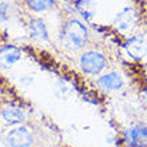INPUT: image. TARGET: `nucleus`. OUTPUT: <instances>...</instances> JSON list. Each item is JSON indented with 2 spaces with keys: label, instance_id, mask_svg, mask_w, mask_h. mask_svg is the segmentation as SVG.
<instances>
[{
  "label": "nucleus",
  "instance_id": "obj_1",
  "mask_svg": "<svg viewBox=\"0 0 147 147\" xmlns=\"http://www.w3.org/2000/svg\"><path fill=\"white\" fill-rule=\"evenodd\" d=\"M88 28L78 19H68L64 22L60 30V43L68 51H78L87 46L88 42Z\"/></svg>",
  "mask_w": 147,
  "mask_h": 147
},
{
  "label": "nucleus",
  "instance_id": "obj_2",
  "mask_svg": "<svg viewBox=\"0 0 147 147\" xmlns=\"http://www.w3.org/2000/svg\"><path fill=\"white\" fill-rule=\"evenodd\" d=\"M107 59L99 51H84L79 58V66L82 71L88 75H99L107 67Z\"/></svg>",
  "mask_w": 147,
  "mask_h": 147
},
{
  "label": "nucleus",
  "instance_id": "obj_3",
  "mask_svg": "<svg viewBox=\"0 0 147 147\" xmlns=\"http://www.w3.org/2000/svg\"><path fill=\"white\" fill-rule=\"evenodd\" d=\"M5 140L9 147H31L34 144V134L26 126H18L8 131Z\"/></svg>",
  "mask_w": 147,
  "mask_h": 147
},
{
  "label": "nucleus",
  "instance_id": "obj_4",
  "mask_svg": "<svg viewBox=\"0 0 147 147\" xmlns=\"http://www.w3.org/2000/svg\"><path fill=\"white\" fill-rule=\"evenodd\" d=\"M123 139L127 147H146L147 146V126L136 124L123 132Z\"/></svg>",
  "mask_w": 147,
  "mask_h": 147
},
{
  "label": "nucleus",
  "instance_id": "obj_5",
  "mask_svg": "<svg viewBox=\"0 0 147 147\" xmlns=\"http://www.w3.org/2000/svg\"><path fill=\"white\" fill-rule=\"evenodd\" d=\"M126 50L135 59H142L147 56V34H140L130 38L126 42Z\"/></svg>",
  "mask_w": 147,
  "mask_h": 147
},
{
  "label": "nucleus",
  "instance_id": "obj_6",
  "mask_svg": "<svg viewBox=\"0 0 147 147\" xmlns=\"http://www.w3.org/2000/svg\"><path fill=\"white\" fill-rule=\"evenodd\" d=\"M1 118L8 126H20L26 120V114L20 106L8 103L1 109Z\"/></svg>",
  "mask_w": 147,
  "mask_h": 147
},
{
  "label": "nucleus",
  "instance_id": "obj_7",
  "mask_svg": "<svg viewBox=\"0 0 147 147\" xmlns=\"http://www.w3.org/2000/svg\"><path fill=\"white\" fill-rule=\"evenodd\" d=\"M96 84L106 92H112V91L122 90V87L124 86V80L118 72H107L98 78Z\"/></svg>",
  "mask_w": 147,
  "mask_h": 147
},
{
  "label": "nucleus",
  "instance_id": "obj_8",
  "mask_svg": "<svg viewBox=\"0 0 147 147\" xmlns=\"http://www.w3.org/2000/svg\"><path fill=\"white\" fill-rule=\"evenodd\" d=\"M22 59V51L13 44H5L0 48V67L11 68Z\"/></svg>",
  "mask_w": 147,
  "mask_h": 147
},
{
  "label": "nucleus",
  "instance_id": "obj_9",
  "mask_svg": "<svg viewBox=\"0 0 147 147\" xmlns=\"http://www.w3.org/2000/svg\"><path fill=\"white\" fill-rule=\"evenodd\" d=\"M138 16L132 8H124L120 11L115 18V26L119 28L120 31H128L135 26Z\"/></svg>",
  "mask_w": 147,
  "mask_h": 147
},
{
  "label": "nucleus",
  "instance_id": "obj_10",
  "mask_svg": "<svg viewBox=\"0 0 147 147\" xmlns=\"http://www.w3.org/2000/svg\"><path fill=\"white\" fill-rule=\"evenodd\" d=\"M28 30L32 39L40 40V42H47L48 40V30H47L46 23L39 18H31L28 22Z\"/></svg>",
  "mask_w": 147,
  "mask_h": 147
},
{
  "label": "nucleus",
  "instance_id": "obj_11",
  "mask_svg": "<svg viewBox=\"0 0 147 147\" xmlns=\"http://www.w3.org/2000/svg\"><path fill=\"white\" fill-rule=\"evenodd\" d=\"M24 3L31 12L42 13L52 9L56 4V0H24Z\"/></svg>",
  "mask_w": 147,
  "mask_h": 147
},
{
  "label": "nucleus",
  "instance_id": "obj_12",
  "mask_svg": "<svg viewBox=\"0 0 147 147\" xmlns=\"http://www.w3.org/2000/svg\"><path fill=\"white\" fill-rule=\"evenodd\" d=\"M76 11L84 20L90 22L95 15V4L92 0H78L76 1Z\"/></svg>",
  "mask_w": 147,
  "mask_h": 147
},
{
  "label": "nucleus",
  "instance_id": "obj_13",
  "mask_svg": "<svg viewBox=\"0 0 147 147\" xmlns=\"http://www.w3.org/2000/svg\"><path fill=\"white\" fill-rule=\"evenodd\" d=\"M8 20V4L1 1L0 3V26Z\"/></svg>",
  "mask_w": 147,
  "mask_h": 147
},
{
  "label": "nucleus",
  "instance_id": "obj_14",
  "mask_svg": "<svg viewBox=\"0 0 147 147\" xmlns=\"http://www.w3.org/2000/svg\"><path fill=\"white\" fill-rule=\"evenodd\" d=\"M1 1H3V0H0V3H1Z\"/></svg>",
  "mask_w": 147,
  "mask_h": 147
}]
</instances>
